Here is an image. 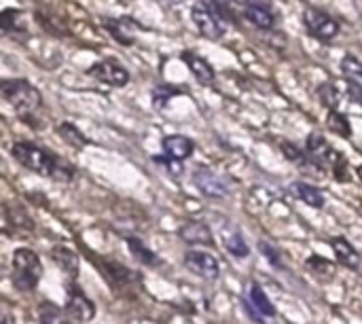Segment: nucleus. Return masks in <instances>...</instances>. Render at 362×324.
Instances as JSON below:
<instances>
[{
    "instance_id": "nucleus-26",
    "label": "nucleus",
    "mask_w": 362,
    "mask_h": 324,
    "mask_svg": "<svg viewBox=\"0 0 362 324\" xmlns=\"http://www.w3.org/2000/svg\"><path fill=\"white\" fill-rule=\"evenodd\" d=\"M327 127H329L333 134L341 136V138H350V136H352L350 121H348V117H346L344 112H339V110H329V117H327Z\"/></svg>"
},
{
    "instance_id": "nucleus-25",
    "label": "nucleus",
    "mask_w": 362,
    "mask_h": 324,
    "mask_svg": "<svg viewBox=\"0 0 362 324\" xmlns=\"http://www.w3.org/2000/svg\"><path fill=\"white\" fill-rule=\"evenodd\" d=\"M250 303L255 306V310L263 316V318H274L276 316V310L272 306V301L267 299V295L263 293V289L259 284H252L250 287Z\"/></svg>"
},
{
    "instance_id": "nucleus-28",
    "label": "nucleus",
    "mask_w": 362,
    "mask_h": 324,
    "mask_svg": "<svg viewBox=\"0 0 362 324\" xmlns=\"http://www.w3.org/2000/svg\"><path fill=\"white\" fill-rule=\"evenodd\" d=\"M341 72L348 79V83L362 87V62L354 55H346L341 62Z\"/></svg>"
},
{
    "instance_id": "nucleus-39",
    "label": "nucleus",
    "mask_w": 362,
    "mask_h": 324,
    "mask_svg": "<svg viewBox=\"0 0 362 324\" xmlns=\"http://www.w3.org/2000/svg\"><path fill=\"white\" fill-rule=\"evenodd\" d=\"M121 2H123V0H121Z\"/></svg>"
},
{
    "instance_id": "nucleus-34",
    "label": "nucleus",
    "mask_w": 362,
    "mask_h": 324,
    "mask_svg": "<svg viewBox=\"0 0 362 324\" xmlns=\"http://www.w3.org/2000/svg\"><path fill=\"white\" fill-rule=\"evenodd\" d=\"M282 153H284V157H288L291 161H297V163L305 157V153L301 149H297L295 144H291V142H284L282 144Z\"/></svg>"
},
{
    "instance_id": "nucleus-16",
    "label": "nucleus",
    "mask_w": 362,
    "mask_h": 324,
    "mask_svg": "<svg viewBox=\"0 0 362 324\" xmlns=\"http://www.w3.org/2000/svg\"><path fill=\"white\" fill-rule=\"evenodd\" d=\"M244 17L257 25L259 30H272L276 25V17L272 13V8H267L265 4H259V2H252L246 11H244Z\"/></svg>"
},
{
    "instance_id": "nucleus-27",
    "label": "nucleus",
    "mask_w": 362,
    "mask_h": 324,
    "mask_svg": "<svg viewBox=\"0 0 362 324\" xmlns=\"http://www.w3.org/2000/svg\"><path fill=\"white\" fill-rule=\"evenodd\" d=\"M38 323L40 324H72L68 320V314H64L59 308L51 303H40L38 308Z\"/></svg>"
},
{
    "instance_id": "nucleus-11",
    "label": "nucleus",
    "mask_w": 362,
    "mask_h": 324,
    "mask_svg": "<svg viewBox=\"0 0 362 324\" xmlns=\"http://www.w3.org/2000/svg\"><path fill=\"white\" fill-rule=\"evenodd\" d=\"M221 236H223L225 248H227L233 257H238V259H246V257L250 255L248 244L244 242V236H242V231H240L235 225H231V223H223V225H221Z\"/></svg>"
},
{
    "instance_id": "nucleus-7",
    "label": "nucleus",
    "mask_w": 362,
    "mask_h": 324,
    "mask_svg": "<svg viewBox=\"0 0 362 324\" xmlns=\"http://www.w3.org/2000/svg\"><path fill=\"white\" fill-rule=\"evenodd\" d=\"M89 76H93L95 81L104 83V85H110V87H125L129 83V72L112 62V59H102V62H95L89 70H87Z\"/></svg>"
},
{
    "instance_id": "nucleus-9",
    "label": "nucleus",
    "mask_w": 362,
    "mask_h": 324,
    "mask_svg": "<svg viewBox=\"0 0 362 324\" xmlns=\"http://www.w3.org/2000/svg\"><path fill=\"white\" fill-rule=\"evenodd\" d=\"M66 312H68V316H72V318H76V320H81V323H89V320H93V316H95L93 303H91L89 297H87L81 289H76L74 284H72L70 291H68Z\"/></svg>"
},
{
    "instance_id": "nucleus-37",
    "label": "nucleus",
    "mask_w": 362,
    "mask_h": 324,
    "mask_svg": "<svg viewBox=\"0 0 362 324\" xmlns=\"http://www.w3.org/2000/svg\"><path fill=\"white\" fill-rule=\"evenodd\" d=\"M163 2H168V4H180L182 0H163Z\"/></svg>"
},
{
    "instance_id": "nucleus-33",
    "label": "nucleus",
    "mask_w": 362,
    "mask_h": 324,
    "mask_svg": "<svg viewBox=\"0 0 362 324\" xmlns=\"http://www.w3.org/2000/svg\"><path fill=\"white\" fill-rule=\"evenodd\" d=\"M259 248H261V253H263V257L276 267V270H282V259H280V255H278V250L274 248V246H269L267 242H261L259 244Z\"/></svg>"
},
{
    "instance_id": "nucleus-14",
    "label": "nucleus",
    "mask_w": 362,
    "mask_h": 324,
    "mask_svg": "<svg viewBox=\"0 0 362 324\" xmlns=\"http://www.w3.org/2000/svg\"><path fill=\"white\" fill-rule=\"evenodd\" d=\"M180 238H182L187 244H204V246H212V242H214L210 227H208L206 223H202V221L187 223V225L180 229Z\"/></svg>"
},
{
    "instance_id": "nucleus-38",
    "label": "nucleus",
    "mask_w": 362,
    "mask_h": 324,
    "mask_svg": "<svg viewBox=\"0 0 362 324\" xmlns=\"http://www.w3.org/2000/svg\"><path fill=\"white\" fill-rule=\"evenodd\" d=\"M356 174H358V178H361V180H362V166H361V168H358V170H356Z\"/></svg>"
},
{
    "instance_id": "nucleus-10",
    "label": "nucleus",
    "mask_w": 362,
    "mask_h": 324,
    "mask_svg": "<svg viewBox=\"0 0 362 324\" xmlns=\"http://www.w3.org/2000/svg\"><path fill=\"white\" fill-rule=\"evenodd\" d=\"M305 153L312 161L320 163L322 168L325 166H333V161L337 159V151H333V146L322 138V134L314 132L310 138H308V146H305Z\"/></svg>"
},
{
    "instance_id": "nucleus-24",
    "label": "nucleus",
    "mask_w": 362,
    "mask_h": 324,
    "mask_svg": "<svg viewBox=\"0 0 362 324\" xmlns=\"http://www.w3.org/2000/svg\"><path fill=\"white\" fill-rule=\"evenodd\" d=\"M127 246H129L134 259L140 261L142 265H153V267H155V265L161 263L159 257H157L151 248H146V246L142 244V240H138V238H127Z\"/></svg>"
},
{
    "instance_id": "nucleus-13",
    "label": "nucleus",
    "mask_w": 362,
    "mask_h": 324,
    "mask_svg": "<svg viewBox=\"0 0 362 324\" xmlns=\"http://www.w3.org/2000/svg\"><path fill=\"white\" fill-rule=\"evenodd\" d=\"M182 62L189 66V70L193 72V76L202 85H212L214 83V70H212V66L204 57H199V55H195L191 51H185L182 53Z\"/></svg>"
},
{
    "instance_id": "nucleus-17",
    "label": "nucleus",
    "mask_w": 362,
    "mask_h": 324,
    "mask_svg": "<svg viewBox=\"0 0 362 324\" xmlns=\"http://www.w3.org/2000/svg\"><path fill=\"white\" fill-rule=\"evenodd\" d=\"M98 270L108 278V282H110L112 287H127V284L134 280V274H132L125 265L115 263V261H102Z\"/></svg>"
},
{
    "instance_id": "nucleus-31",
    "label": "nucleus",
    "mask_w": 362,
    "mask_h": 324,
    "mask_svg": "<svg viewBox=\"0 0 362 324\" xmlns=\"http://www.w3.org/2000/svg\"><path fill=\"white\" fill-rule=\"evenodd\" d=\"M333 174H335V178L339 180V183H350V166H348V161L344 159V155H337V159L333 161Z\"/></svg>"
},
{
    "instance_id": "nucleus-21",
    "label": "nucleus",
    "mask_w": 362,
    "mask_h": 324,
    "mask_svg": "<svg viewBox=\"0 0 362 324\" xmlns=\"http://www.w3.org/2000/svg\"><path fill=\"white\" fill-rule=\"evenodd\" d=\"M291 193H293L299 202H303V204H308V206H312V208H322V206H325V195H322L316 187H312V185H308V183H295V185L291 187Z\"/></svg>"
},
{
    "instance_id": "nucleus-1",
    "label": "nucleus",
    "mask_w": 362,
    "mask_h": 324,
    "mask_svg": "<svg viewBox=\"0 0 362 324\" xmlns=\"http://www.w3.org/2000/svg\"><path fill=\"white\" fill-rule=\"evenodd\" d=\"M11 155L25 170L36 172L40 176H47V178H53V180H59V183H68L74 176V168L66 159H62L55 153L45 151L38 144H32V142H15L13 149H11Z\"/></svg>"
},
{
    "instance_id": "nucleus-19",
    "label": "nucleus",
    "mask_w": 362,
    "mask_h": 324,
    "mask_svg": "<svg viewBox=\"0 0 362 324\" xmlns=\"http://www.w3.org/2000/svg\"><path fill=\"white\" fill-rule=\"evenodd\" d=\"M0 25H2L4 34H8V36H17V34H25L28 32V23H25L23 11H15V8L2 11Z\"/></svg>"
},
{
    "instance_id": "nucleus-30",
    "label": "nucleus",
    "mask_w": 362,
    "mask_h": 324,
    "mask_svg": "<svg viewBox=\"0 0 362 324\" xmlns=\"http://www.w3.org/2000/svg\"><path fill=\"white\" fill-rule=\"evenodd\" d=\"M318 93H320V102H322L329 110H337V106H339V102H341V93H339V89H337L335 85L325 83V85L318 89Z\"/></svg>"
},
{
    "instance_id": "nucleus-4",
    "label": "nucleus",
    "mask_w": 362,
    "mask_h": 324,
    "mask_svg": "<svg viewBox=\"0 0 362 324\" xmlns=\"http://www.w3.org/2000/svg\"><path fill=\"white\" fill-rule=\"evenodd\" d=\"M42 276V263L30 248H17L13 253V284L21 293H30L38 287Z\"/></svg>"
},
{
    "instance_id": "nucleus-18",
    "label": "nucleus",
    "mask_w": 362,
    "mask_h": 324,
    "mask_svg": "<svg viewBox=\"0 0 362 324\" xmlns=\"http://www.w3.org/2000/svg\"><path fill=\"white\" fill-rule=\"evenodd\" d=\"M4 221H6V225H11L17 231H32L34 229V223L30 221L28 212L19 204H11V202L4 204Z\"/></svg>"
},
{
    "instance_id": "nucleus-23",
    "label": "nucleus",
    "mask_w": 362,
    "mask_h": 324,
    "mask_svg": "<svg viewBox=\"0 0 362 324\" xmlns=\"http://www.w3.org/2000/svg\"><path fill=\"white\" fill-rule=\"evenodd\" d=\"M104 28L108 30V34H110L117 42L125 45V47L134 45L132 30H127V21H123V19H104Z\"/></svg>"
},
{
    "instance_id": "nucleus-32",
    "label": "nucleus",
    "mask_w": 362,
    "mask_h": 324,
    "mask_svg": "<svg viewBox=\"0 0 362 324\" xmlns=\"http://www.w3.org/2000/svg\"><path fill=\"white\" fill-rule=\"evenodd\" d=\"M176 93V89H172V87H157L155 91H153V106L155 108H163L168 102H170V98Z\"/></svg>"
},
{
    "instance_id": "nucleus-12",
    "label": "nucleus",
    "mask_w": 362,
    "mask_h": 324,
    "mask_svg": "<svg viewBox=\"0 0 362 324\" xmlns=\"http://www.w3.org/2000/svg\"><path fill=\"white\" fill-rule=\"evenodd\" d=\"M161 146H163L165 157H170L174 161H182V159L191 157L193 151H195L193 140L187 138V136H165L163 142H161Z\"/></svg>"
},
{
    "instance_id": "nucleus-35",
    "label": "nucleus",
    "mask_w": 362,
    "mask_h": 324,
    "mask_svg": "<svg viewBox=\"0 0 362 324\" xmlns=\"http://www.w3.org/2000/svg\"><path fill=\"white\" fill-rule=\"evenodd\" d=\"M225 4H231V6H235V8H242V13L252 4V0H225Z\"/></svg>"
},
{
    "instance_id": "nucleus-29",
    "label": "nucleus",
    "mask_w": 362,
    "mask_h": 324,
    "mask_svg": "<svg viewBox=\"0 0 362 324\" xmlns=\"http://www.w3.org/2000/svg\"><path fill=\"white\" fill-rule=\"evenodd\" d=\"M57 132H59L62 140H64V142H68L70 146H74V149H78V151H81V149H85L87 138H85V136H83V134L72 125V123H62Z\"/></svg>"
},
{
    "instance_id": "nucleus-36",
    "label": "nucleus",
    "mask_w": 362,
    "mask_h": 324,
    "mask_svg": "<svg viewBox=\"0 0 362 324\" xmlns=\"http://www.w3.org/2000/svg\"><path fill=\"white\" fill-rule=\"evenodd\" d=\"M0 324H15L13 323V318H11V316H4V318H2V323Z\"/></svg>"
},
{
    "instance_id": "nucleus-22",
    "label": "nucleus",
    "mask_w": 362,
    "mask_h": 324,
    "mask_svg": "<svg viewBox=\"0 0 362 324\" xmlns=\"http://www.w3.org/2000/svg\"><path fill=\"white\" fill-rule=\"evenodd\" d=\"M305 270H308L314 278H318V280H322V282H329V280H333V276H335V265H333L329 259H325V257H310V259L305 261Z\"/></svg>"
},
{
    "instance_id": "nucleus-8",
    "label": "nucleus",
    "mask_w": 362,
    "mask_h": 324,
    "mask_svg": "<svg viewBox=\"0 0 362 324\" xmlns=\"http://www.w3.org/2000/svg\"><path fill=\"white\" fill-rule=\"evenodd\" d=\"M185 265L191 274H195L204 280H214V278H218V272H221L218 261L212 255L197 253V250H191L185 255Z\"/></svg>"
},
{
    "instance_id": "nucleus-6",
    "label": "nucleus",
    "mask_w": 362,
    "mask_h": 324,
    "mask_svg": "<svg viewBox=\"0 0 362 324\" xmlns=\"http://www.w3.org/2000/svg\"><path fill=\"white\" fill-rule=\"evenodd\" d=\"M193 183L195 187L208 195V197H214V199H221V197H227L231 193V185L225 176H221L218 172L210 170V168H197L193 172Z\"/></svg>"
},
{
    "instance_id": "nucleus-2",
    "label": "nucleus",
    "mask_w": 362,
    "mask_h": 324,
    "mask_svg": "<svg viewBox=\"0 0 362 324\" xmlns=\"http://www.w3.org/2000/svg\"><path fill=\"white\" fill-rule=\"evenodd\" d=\"M0 96L19 115H32L40 108V91L25 79H6L0 83Z\"/></svg>"
},
{
    "instance_id": "nucleus-5",
    "label": "nucleus",
    "mask_w": 362,
    "mask_h": 324,
    "mask_svg": "<svg viewBox=\"0 0 362 324\" xmlns=\"http://www.w3.org/2000/svg\"><path fill=\"white\" fill-rule=\"evenodd\" d=\"M303 23H305L308 32L318 40H333L339 34V23L331 15H327L325 11H320L316 6L303 8Z\"/></svg>"
},
{
    "instance_id": "nucleus-15",
    "label": "nucleus",
    "mask_w": 362,
    "mask_h": 324,
    "mask_svg": "<svg viewBox=\"0 0 362 324\" xmlns=\"http://www.w3.org/2000/svg\"><path fill=\"white\" fill-rule=\"evenodd\" d=\"M51 261L59 267L62 274H66V276H70V278H76V274H78V257H76L70 248H66V246H55V248L51 250Z\"/></svg>"
},
{
    "instance_id": "nucleus-3",
    "label": "nucleus",
    "mask_w": 362,
    "mask_h": 324,
    "mask_svg": "<svg viewBox=\"0 0 362 324\" xmlns=\"http://www.w3.org/2000/svg\"><path fill=\"white\" fill-rule=\"evenodd\" d=\"M191 19L195 21V25L199 28V32L206 38L218 40L227 32L225 19H229V15H227V8L223 4L218 6L212 0H197L191 8Z\"/></svg>"
},
{
    "instance_id": "nucleus-20",
    "label": "nucleus",
    "mask_w": 362,
    "mask_h": 324,
    "mask_svg": "<svg viewBox=\"0 0 362 324\" xmlns=\"http://www.w3.org/2000/svg\"><path fill=\"white\" fill-rule=\"evenodd\" d=\"M333 250L337 255V261L344 267H348V270H358L361 267V255L356 253V248L348 240H344V238L333 240Z\"/></svg>"
}]
</instances>
